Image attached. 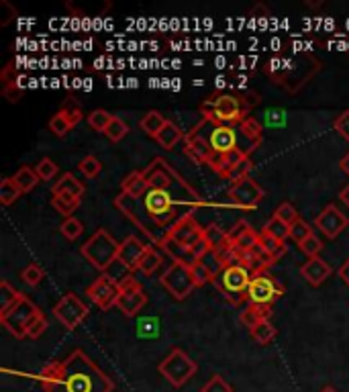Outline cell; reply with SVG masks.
I'll list each match as a JSON object with an SVG mask.
<instances>
[{
  "label": "cell",
  "mask_w": 349,
  "mask_h": 392,
  "mask_svg": "<svg viewBox=\"0 0 349 392\" xmlns=\"http://www.w3.org/2000/svg\"><path fill=\"white\" fill-rule=\"evenodd\" d=\"M114 207L143 235H147L153 245H159L164 237H168L176 223L184 217L195 215L200 207H204V200L197 190L176 192V190L150 188L139 198L121 192L114 198Z\"/></svg>",
  "instance_id": "cell-1"
},
{
  "label": "cell",
  "mask_w": 349,
  "mask_h": 392,
  "mask_svg": "<svg viewBox=\"0 0 349 392\" xmlns=\"http://www.w3.org/2000/svg\"><path fill=\"white\" fill-rule=\"evenodd\" d=\"M44 392H112L114 382L82 349H74L66 360L51 362L37 374Z\"/></svg>",
  "instance_id": "cell-2"
},
{
  "label": "cell",
  "mask_w": 349,
  "mask_h": 392,
  "mask_svg": "<svg viewBox=\"0 0 349 392\" xmlns=\"http://www.w3.org/2000/svg\"><path fill=\"white\" fill-rule=\"evenodd\" d=\"M319 70H321V62L310 53H296L294 58L288 60L274 58L265 65V74L272 78V82L292 94L305 88L317 76Z\"/></svg>",
  "instance_id": "cell-3"
},
{
  "label": "cell",
  "mask_w": 349,
  "mask_h": 392,
  "mask_svg": "<svg viewBox=\"0 0 349 392\" xmlns=\"http://www.w3.org/2000/svg\"><path fill=\"white\" fill-rule=\"evenodd\" d=\"M251 278H253V274H251L243 263L235 261V263L225 266L223 272H220L218 276H215V278L211 280V284L217 288L218 292H220L231 305L239 306L243 305L245 301L249 303L247 290H249Z\"/></svg>",
  "instance_id": "cell-4"
},
{
  "label": "cell",
  "mask_w": 349,
  "mask_h": 392,
  "mask_svg": "<svg viewBox=\"0 0 349 392\" xmlns=\"http://www.w3.org/2000/svg\"><path fill=\"white\" fill-rule=\"evenodd\" d=\"M119 245H121V243H117L109 231L98 229V231L80 247V254H82V256L86 258V261H90L96 270L107 272V268H109L110 263L117 260V256H119Z\"/></svg>",
  "instance_id": "cell-5"
},
{
  "label": "cell",
  "mask_w": 349,
  "mask_h": 392,
  "mask_svg": "<svg viewBox=\"0 0 349 392\" xmlns=\"http://www.w3.org/2000/svg\"><path fill=\"white\" fill-rule=\"evenodd\" d=\"M157 372L176 388L184 386L197 376L198 366L197 362L180 348H174L157 366Z\"/></svg>",
  "instance_id": "cell-6"
},
{
  "label": "cell",
  "mask_w": 349,
  "mask_h": 392,
  "mask_svg": "<svg viewBox=\"0 0 349 392\" xmlns=\"http://www.w3.org/2000/svg\"><path fill=\"white\" fill-rule=\"evenodd\" d=\"M143 176L147 180L150 188L159 190H176V192H190L195 190L182 176L172 168V164L164 157H155L152 164L143 170Z\"/></svg>",
  "instance_id": "cell-7"
},
{
  "label": "cell",
  "mask_w": 349,
  "mask_h": 392,
  "mask_svg": "<svg viewBox=\"0 0 349 392\" xmlns=\"http://www.w3.org/2000/svg\"><path fill=\"white\" fill-rule=\"evenodd\" d=\"M39 315H41L39 306L33 305V303L22 294L21 299L11 306V308H6L4 313H0V323L6 327L17 339H22V337H27V329H29V325H31Z\"/></svg>",
  "instance_id": "cell-8"
},
{
  "label": "cell",
  "mask_w": 349,
  "mask_h": 392,
  "mask_svg": "<svg viewBox=\"0 0 349 392\" xmlns=\"http://www.w3.org/2000/svg\"><path fill=\"white\" fill-rule=\"evenodd\" d=\"M213 98V96H211ZM215 103V121L223 125H241L247 117L251 107L245 103L243 96L235 94H218L213 98Z\"/></svg>",
  "instance_id": "cell-9"
},
{
  "label": "cell",
  "mask_w": 349,
  "mask_h": 392,
  "mask_svg": "<svg viewBox=\"0 0 349 392\" xmlns=\"http://www.w3.org/2000/svg\"><path fill=\"white\" fill-rule=\"evenodd\" d=\"M284 292L286 290H284L282 282L278 278H274L272 274L263 272V274H256L251 278L247 299H249V303H256V305L272 306L282 299Z\"/></svg>",
  "instance_id": "cell-10"
},
{
  "label": "cell",
  "mask_w": 349,
  "mask_h": 392,
  "mask_svg": "<svg viewBox=\"0 0 349 392\" xmlns=\"http://www.w3.org/2000/svg\"><path fill=\"white\" fill-rule=\"evenodd\" d=\"M159 282L174 296L176 301H184L197 288V282L192 278V268H188L184 263H172L162 274Z\"/></svg>",
  "instance_id": "cell-11"
},
{
  "label": "cell",
  "mask_w": 349,
  "mask_h": 392,
  "mask_svg": "<svg viewBox=\"0 0 349 392\" xmlns=\"http://www.w3.org/2000/svg\"><path fill=\"white\" fill-rule=\"evenodd\" d=\"M53 315L62 325L72 331L88 317V306L86 303H82V299H78V294L67 292L66 296H62V301L53 306Z\"/></svg>",
  "instance_id": "cell-12"
},
{
  "label": "cell",
  "mask_w": 349,
  "mask_h": 392,
  "mask_svg": "<svg viewBox=\"0 0 349 392\" xmlns=\"http://www.w3.org/2000/svg\"><path fill=\"white\" fill-rule=\"evenodd\" d=\"M263 198V188L253 178H243L229 188V200L245 211H256Z\"/></svg>",
  "instance_id": "cell-13"
},
{
  "label": "cell",
  "mask_w": 349,
  "mask_h": 392,
  "mask_svg": "<svg viewBox=\"0 0 349 392\" xmlns=\"http://www.w3.org/2000/svg\"><path fill=\"white\" fill-rule=\"evenodd\" d=\"M119 294H121V286L114 282V280H110L107 274L98 276V278L86 288V296L94 305L98 306L100 311H109L112 306H117Z\"/></svg>",
  "instance_id": "cell-14"
},
{
  "label": "cell",
  "mask_w": 349,
  "mask_h": 392,
  "mask_svg": "<svg viewBox=\"0 0 349 392\" xmlns=\"http://www.w3.org/2000/svg\"><path fill=\"white\" fill-rule=\"evenodd\" d=\"M145 305H147V294L143 292L141 284L137 282L135 276L129 278L127 282L121 284V294H119V301H117V308L125 317H135Z\"/></svg>",
  "instance_id": "cell-15"
},
{
  "label": "cell",
  "mask_w": 349,
  "mask_h": 392,
  "mask_svg": "<svg viewBox=\"0 0 349 392\" xmlns=\"http://www.w3.org/2000/svg\"><path fill=\"white\" fill-rule=\"evenodd\" d=\"M315 227L327 237V240H337L345 229L349 227V218L335 207V204H327L317 218H315Z\"/></svg>",
  "instance_id": "cell-16"
},
{
  "label": "cell",
  "mask_w": 349,
  "mask_h": 392,
  "mask_svg": "<svg viewBox=\"0 0 349 392\" xmlns=\"http://www.w3.org/2000/svg\"><path fill=\"white\" fill-rule=\"evenodd\" d=\"M168 235L178 243L186 245V247H195L200 241H204V227H200V223L195 218V215H190V217L178 221Z\"/></svg>",
  "instance_id": "cell-17"
},
{
  "label": "cell",
  "mask_w": 349,
  "mask_h": 392,
  "mask_svg": "<svg viewBox=\"0 0 349 392\" xmlns=\"http://www.w3.org/2000/svg\"><path fill=\"white\" fill-rule=\"evenodd\" d=\"M239 133H241V145L239 152L249 157V153H253L263 141V133H262V125L256 121V119H245L239 125Z\"/></svg>",
  "instance_id": "cell-18"
},
{
  "label": "cell",
  "mask_w": 349,
  "mask_h": 392,
  "mask_svg": "<svg viewBox=\"0 0 349 392\" xmlns=\"http://www.w3.org/2000/svg\"><path fill=\"white\" fill-rule=\"evenodd\" d=\"M145 249H147V245H145L143 241L137 240L135 235H129V237H125V241L119 245V256H117V260L123 261L129 270L135 272V270L139 268V261L143 258Z\"/></svg>",
  "instance_id": "cell-19"
},
{
  "label": "cell",
  "mask_w": 349,
  "mask_h": 392,
  "mask_svg": "<svg viewBox=\"0 0 349 392\" xmlns=\"http://www.w3.org/2000/svg\"><path fill=\"white\" fill-rule=\"evenodd\" d=\"M245 159V155L237 150H233V152L229 153H213V157L209 159V168L213 170V172H217L220 178H225V180H229V176L233 174V170L239 166L241 162Z\"/></svg>",
  "instance_id": "cell-20"
},
{
  "label": "cell",
  "mask_w": 349,
  "mask_h": 392,
  "mask_svg": "<svg viewBox=\"0 0 349 392\" xmlns=\"http://www.w3.org/2000/svg\"><path fill=\"white\" fill-rule=\"evenodd\" d=\"M159 247L164 249V254H166L168 258H172L174 263H184V266L192 268V266H195V263L198 261V256L195 254V249H192V247H186V245L178 243V241L172 240L170 235L162 240Z\"/></svg>",
  "instance_id": "cell-21"
},
{
  "label": "cell",
  "mask_w": 349,
  "mask_h": 392,
  "mask_svg": "<svg viewBox=\"0 0 349 392\" xmlns=\"http://www.w3.org/2000/svg\"><path fill=\"white\" fill-rule=\"evenodd\" d=\"M229 241L239 249L241 254H247L253 245L260 243V233H256V231L251 229L249 223L239 221V223H235V227L229 231Z\"/></svg>",
  "instance_id": "cell-22"
},
{
  "label": "cell",
  "mask_w": 349,
  "mask_h": 392,
  "mask_svg": "<svg viewBox=\"0 0 349 392\" xmlns=\"http://www.w3.org/2000/svg\"><path fill=\"white\" fill-rule=\"evenodd\" d=\"M301 274L310 286H321L333 274V268L323 258H308L301 268Z\"/></svg>",
  "instance_id": "cell-23"
},
{
  "label": "cell",
  "mask_w": 349,
  "mask_h": 392,
  "mask_svg": "<svg viewBox=\"0 0 349 392\" xmlns=\"http://www.w3.org/2000/svg\"><path fill=\"white\" fill-rule=\"evenodd\" d=\"M184 152L186 155L190 157V159H195L197 164H209V159L213 157V153L215 150L202 139V137H198L195 133H188L186 137H184Z\"/></svg>",
  "instance_id": "cell-24"
},
{
  "label": "cell",
  "mask_w": 349,
  "mask_h": 392,
  "mask_svg": "<svg viewBox=\"0 0 349 392\" xmlns=\"http://www.w3.org/2000/svg\"><path fill=\"white\" fill-rule=\"evenodd\" d=\"M270 317H272V306L247 303L245 308L241 311L239 321H241V325L247 327V329L251 331L253 327H258L260 323H263V321H270Z\"/></svg>",
  "instance_id": "cell-25"
},
{
  "label": "cell",
  "mask_w": 349,
  "mask_h": 392,
  "mask_svg": "<svg viewBox=\"0 0 349 392\" xmlns=\"http://www.w3.org/2000/svg\"><path fill=\"white\" fill-rule=\"evenodd\" d=\"M86 192V186L76 178L74 174H64L62 176V180H58L55 184H53V188H51V196L55 195H70V196H76V198H82Z\"/></svg>",
  "instance_id": "cell-26"
},
{
  "label": "cell",
  "mask_w": 349,
  "mask_h": 392,
  "mask_svg": "<svg viewBox=\"0 0 349 392\" xmlns=\"http://www.w3.org/2000/svg\"><path fill=\"white\" fill-rule=\"evenodd\" d=\"M147 190H150V186H147V180H145V176H143V170H141V172H139V170H137V172H131L129 176H125V180L121 182V192L133 196V198L143 196Z\"/></svg>",
  "instance_id": "cell-27"
},
{
  "label": "cell",
  "mask_w": 349,
  "mask_h": 392,
  "mask_svg": "<svg viewBox=\"0 0 349 392\" xmlns=\"http://www.w3.org/2000/svg\"><path fill=\"white\" fill-rule=\"evenodd\" d=\"M166 123H168V119L159 112V110H150V112H145L143 117H141V121H139V127L141 131L145 133V135H150V137H157L162 129L166 127Z\"/></svg>",
  "instance_id": "cell-28"
},
{
  "label": "cell",
  "mask_w": 349,
  "mask_h": 392,
  "mask_svg": "<svg viewBox=\"0 0 349 392\" xmlns=\"http://www.w3.org/2000/svg\"><path fill=\"white\" fill-rule=\"evenodd\" d=\"M184 137H186V135L180 131V127L174 125L172 121H168V123H166V127L162 129V133L155 137V141H157L162 148H166V150H174L176 145H178V143H180Z\"/></svg>",
  "instance_id": "cell-29"
},
{
  "label": "cell",
  "mask_w": 349,
  "mask_h": 392,
  "mask_svg": "<svg viewBox=\"0 0 349 392\" xmlns=\"http://www.w3.org/2000/svg\"><path fill=\"white\" fill-rule=\"evenodd\" d=\"M204 241L213 251H218L229 243V233L223 231L218 225H209V227H204Z\"/></svg>",
  "instance_id": "cell-30"
},
{
  "label": "cell",
  "mask_w": 349,
  "mask_h": 392,
  "mask_svg": "<svg viewBox=\"0 0 349 392\" xmlns=\"http://www.w3.org/2000/svg\"><path fill=\"white\" fill-rule=\"evenodd\" d=\"M80 202H82V198H76V196H70V195L51 196V207H53L60 215H64L66 218H70V215L78 209Z\"/></svg>",
  "instance_id": "cell-31"
},
{
  "label": "cell",
  "mask_w": 349,
  "mask_h": 392,
  "mask_svg": "<svg viewBox=\"0 0 349 392\" xmlns=\"http://www.w3.org/2000/svg\"><path fill=\"white\" fill-rule=\"evenodd\" d=\"M13 180L17 182V186L22 190V195L25 192H31L41 180H39V176H37V172L35 170H31L29 166H22L21 170L17 172V174L13 176Z\"/></svg>",
  "instance_id": "cell-32"
},
{
  "label": "cell",
  "mask_w": 349,
  "mask_h": 392,
  "mask_svg": "<svg viewBox=\"0 0 349 392\" xmlns=\"http://www.w3.org/2000/svg\"><path fill=\"white\" fill-rule=\"evenodd\" d=\"M159 266H162V254L155 249V245H147V249H145L143 258L139 261V268L137 270H141L145 276H152Z\"/></svg>",
  "instance_id": "cell-33"
},
{
  "label": "cell",
  "mask_w": 349,
  "mask_h": 392,
  "mask_svg": "<svg viewBox=\"0 0 349 392\" xmlns=\"http://www.w3.org/2000/svg\"><path fill=\"white\" fill-rule=\"evenodd\" d=\"M262 233L270 235V237H276V240L280 241H286L290 237V225H286V223L280 221L278 217H272L263 225Z\"/></svg>",
  "instance_id": "cell-34"
},
{
  "label": "cell",
  "mask_w": 349,
  "mask_h": 392,
  "mask_svg": "<svg viewBox=\"0 0 349 392\" xmlns=\"http://www.w3.org/2000/svg\"><path fill=\"white\" fill-rule=\"evenodd\" d=\"M249 333H251L253 341H258L260 346H268V344L274 341V337L278 335V329L272 325L270 321H263V323H260L258 327H253Z\"/></svg>",
  "instance_id": "cell-35"
},
{
  "label": "cell",
  "mask_w": 349,
  "mask_h": 392,
  "mask_svg": "<svg viewBox=\"0 0 349 392\" xmlns=\"http://www.w3.org/2000/svg\"><path fill=\"white\" fill-rule=\"evenodd\" d=\"M21 195L22 190L17 186V182H15L13 178H4V180H2V184H0V202H2L4 207L13 204Z\"/></svg>",
  "instance_id": "cell-36"
},
{
  "label": "cell",
  "mask_w": 349,
  "mask_h": 392,
  "mask_svg": "<svg viewBox=\"0 0 349 392\" xmlns=\"http://www.w3.org/2000/svg\"><path fill=\"white\" fill-rule=\"evenodd\" d=\"M260 243H262L263 249H265V251H268V254H270L276 261L280 260L284 254H286V249H288L286 241L276 240V237H270V235H265V233H260Z\"/></svg>",
  "instance_id": "cell-37"
},
{
  "label": "cell",
  "mask_w": 349,
  "mask_h": 392,
  "mask_svg": "<svg viewBox=\"0 0 349 392\" xmlns=\"http://www.w3.org/2000/svg\"><path fill=\"white\" fill-rule=\"evenodd\" d=\"M103 274H107L110 280H114V282L119 284V286H121L123 282H127L129 278L135 276V274H133V270H129V268H127L123 261H119V260L112 261L109 268H107V272H103Z\"/></svg>",
  "instance_id": "cell-38"
},
{
  "label": "cell",
  "mask_w": 349,
  "mask_h": 392,
  "mask_svg": "<svg viewBox=\"0 0 349 392\" xmlns=\"http://www.w3.org/2000/svg\"><path fill=\"white\" fill-rule=\"evenodd\" d=\"M21 296L22 294L19 290H15L6 280H2L0 282V313H4L6 308H11Z\"/></svg>",
  "instance_id": "cell-39"
},
{
  "label": "cell",
  "mask_w": 349,
  "mask_h": 392,
  "mask_svg": "<svg viewBox=\"0 0 349 392\" xmlns=\"http://www.w3.org/2000/svg\"><path fill=\"white\" fill-rule=\"evenodd\" d=\"M110 121H112V115H110L109 110L105 109H96L88 115V125H90L94 131H100V133L107 131V127L110 125Z\"/></svg>",
  "instance_id": "cell-40"
},
{
  "label": "cell",
  "mask_w": 349,
  "mask_h": 392,
  "mask_svg": "<svg viewBox=\"0 0 349 392\" xmlns=\"http://www.w3.org/2000/svg\"><path fill=\"white\" fill-rule=\"evenodd\" d=\"M129 133V127H127V123L121 119V117H112V121H110V125L107 127V131H105V135L109 137L110 141H121L125 135Z\"/></svg>",
  "instance_id": "cell-41"
},
{
  "label": "cell",
  "mask_w": 349,
  "mask_h": 392,
  "mask_svg": "<svg viewBox=\"0 0 349 392\" xmlns=\"http://www.w3.org/2000/svg\"><path fill=\"white\" fill-rule=\"evenodd\" d=\"M45 278L44 268L39 263H29L21 272V280L29 286H37Z\"/></svg>",
  "instance_id": "cell-42"
},
{
  "label": "cell",
  "mask_w": 349,
  "mask_h": 392,
  "mask_svg": "<svg viewBox=\"0 0 349 392\" xmlns=\"http://www.w3.org/2000/svg\"><path fill=\"white\" fill-rule=\"evenodd\" d=\"M78 170L86 176V178H96V176L103 172V164H100L98 157H94V155H86L84 159H80Z\"/></svg>",
  "instance_id": "cell-43"
},
{
  "label": "cell",
  "mask_w": 349,
  "mask_h": 392,
  "mask_svg": "<svg viewBox=\"0 0 349 392\" xmlns=\"http://www.w3.org/2000/svg\"><path fill=\"white\" fill-rule=\"evenodd\" d=\"M310 235H315V231L310 229V225L303 221V218H298L294 225H290V240L294 241V243H303L306 237H310Z\"/></svg>",
  "instance_id": "cell-44"
},
{
  "label": "cell",
  "mask_w": 349,
  "mask_h": 392,
  "mask_svg": "<svg viewBox=\"0 0 349 392\" xmlns=\"http://www.w3.org/2000/svg\"><path fill=\"white\" fill-rule=\"evenodd\" d=\"M200 263L211 272V276L215 278V276H218L220 272H223V268H225V263L220 261V258H218V254L217 251H213V249H209L202 258H200Z\"/></svg>",
  "instance_id": "cell-45"
},
{
  "label": "cell",
  "mask_w": 349,
  "mask_h": 392,
  "mask_svg": "<svg viewBox=\"0 0 349 392\" xmlns=\"http://www.w3.org/2000/svg\"><path fill=\"white\" fill-rule=\"evenodd\" d=\"M60 231H62V235H64L66 240L74 241V240H78V237L82 235V231H84V227H82V223H80L78 218L70 217V218H66L64 223H62V227H60Z\"/></svg>",
  "instance_id": "cell-46"
},
{
  "label": "cell",
  "mask_w": 349,
  "mask_h": 392,
  "mask_svg": "<svg viewBox=\"0 0 349 392\" xmlns=\"http://www.w3.org/2000/svg\"><path fill=\"white\" fill-rule=\"evenodd\" d=\"M49 129L53 131V135H58V137H66L67 133L74 129V125H72L66 117H64V112H58V115L51 117V121H49Z\"/></svg>",
  "instance_id": "cell-47"
},
{
  "label": "cell",
  "mask_w": 349,
  "mask_h": 392,
  "mask_svg": "<svg viewBox=\"0 0 349 392\" xmlns=\"http://www.w3.org/2000/svg\"><path fill=\"white\" fill-rule=\"evenodd\" d=\"M35 172H37V176H39V180L49 182V180H53L55 174H58V164H55L53 159H49V157H44V159H39Z\"/></svg>",
  "instance_id": "cell-48"
},
{
  "label": "cell",
  "mask_w": 349,
  "mask_h": 392,
  "mask_svg": "<svg viewBox=\"0 0 349 392\" xmlns=\"http://www.w3.org/2000/svg\"><path fill=\"white\" fill-rule=\"evenodd\" d=\"M274 217H278L280 221H284L286 225H294L296 221H298V211H296V207L294 204H290V202H282L276 211H274Z\"/></svg>",
  "instance_id": "cell-49"
},
{
  "label": "cell",
  "mask_w": 349,
  "mask_h": 392,
  "mask_svg": "<svg viewBox=\"0 0 349 392\" xmlns=\"http://www.w3.org/2000/svg\"><path fill=\"white\" fill-rule=\"evenodd\" d=\"M200 392H233V386H231L229 382H225L223 376L215 374V376L200 388Z\"/></svg>",
  "instance_id": "cell-50"
},
{
  "label": "cell",
  "mask_w": 349,
  "mask_h": 392,
  "mask_svg": "<svg viewBox=\"0 0 349 392\" xmlns=\"http://www.w3.org/2000/svg\"><path fill=\"white\" fill-rule=\"evenodd\" d=\"M298 247L305 251L308 258H319V254H321V249H323V241L319 240L317 235H310V237H306Z\"/></svg>",
  "instance_id": "cell-51"
},
{
  "label": "cell",
  "mask_w": 349,
  "mask_h": 392,
  "mask_svg": "<svg viewBox=\"0 0 349 392\" xmlns=\"http://www.w3.org/2000/svg\"><path fill=\"white\" fill-rule=\"evenodd\" d=\"M60 112H64V117H66L67 121L76 127L80 121H82V109L74 103V100H67V103H64V107H62V110Z\"/></svg>",
  "instance_id": "cell-52"
},
{
  "label": "cell",
  "mask_w": 349,
  "mask_h": 392,
  "mask_svg": "<svg viewBox=\"0 0 349 392\" xmlns=\"http://www.w3.org/2000/svg\"><path fill=\"white\" fill-rule=\"evenodd\" d=\"M45 329H47V321H45L44 313H41V315L29 325V329H27V337H29V339H39L45 333Z\"/></svg>",
  "instance_id": "cell-53"
},
{
  "label": "cell",
  "mask_w": 349,
  "mask_h": 392,
  "mask_svg": "<svg viewBox=\"0 0 349 392\" xmlns=\"http://www.w3.org/2000/svg\"><path fill=\"white\" fill-rule=\"evenodd\" d=\"M192 278H195V282H197V288L198 286H204V284H211V280H213L211 272H209L200 261H197V263L192 266Z\"/></svg>",
  "instance_id": "cell-54"
},
{
  "label": "cell",
  "mask_w": 349,
  "mask_h": 392,
  "mask_svg": "<svg viewBox=\"0 0 349 392\" xmlns=\"http://www.w3.org/2000/svg\"><path fill=\"white\" fill-rule=\"evenodd\" d=\"M333 129L337 131L345 141H349V110H343V112L333 121Z\"/></svg>",
  "instance_id": "cell-55"
},
{
  "label": "cell",
  "mask_w": 349,
  "mask_h": 392,
  "mask_svg": "<svg viewBox=\"0 0 349 392\" xmlns=\"http://www.w3.org/2000/svg\"><path fill=\"white\" fill-rule=\"evenodd\" d=\"M0 80H2L4 86H13V84H17V67H15V64L4 65V70L0 72Z\"/></svg>",
  "instance_id": "cell-56"
},
{
  "label": "cell",
  "mask_w": 349,
  "mask_h": 392,
  "mask_svg": "<svg viewBox=\"0 0 349 392\" xmlns=\"http://www.w3.org/2000/svg\"><path fill=\"white\" fill-rule=\"evenodd\" d=\"M2 94H4V98L11 103V105H17L19 100L22 98V88L19 84H13V86H4L2 90Z\"/></svg>",
  "instance_id": "cell-57"
},
{
  "label": "cell",
  "mask_w": 349,
  "mask_h": 392,
  "mask_svg": "<svg viewBox=\"0 0 349 392\" xmlns=\"http://www.w3.org/2000/svg\"><path fill=\"white\" fill-rule=\"evenodd\" d=\"M0 6H2V8L6 11V15H4V17L0 19V27H6L8 22L13 21L15 17H17V11H15V8L11 6V2H6V0H2V2H0Z\"/></svg>",
  "instance_id": "cell-58"
},
{
  "label": "cell",
  "mask_w": 349,
  "mask_h": 392,
  "mask_svg": "<svg viewBox=\"0 0 349 392\" xmlns=\"http://www.w3.org/2000/svg\"><path fill=\"white\" fill-rule=\"evenodd\" d=\"M339 278H341V280L349 286V260L345 261L341 268H339Z\"/></svg>",
  "instance_id": "cell-59"
},
{
  "label": "cell",
  "mask_w": 349,
  "mask_h": 392,
  "mask_svg": "<svg viewBox=\"0 0 349 392\" xmlns=\"http://www.w3.org/2000/svg\"><path fill=\"white\" fill-rule=\"evenodd\" d=\"M249 15H251V17H256V15L268 17V8H265V6H262V4H256V6H253V11H251Z\"/></svg>",
  "instance_id": "cell-60"
},
{
  "label": "cell",
  "mask_w": 349,
  "mask_h": 392,
  "mask_svg": "<svg viewBox=\"0 0 349 392\" xmlns=\"http://www.w3.org/2000/svg\"><path fill=\"white\" fill-rule=\"evenodd\" d=\"M339 168H341V172H345L349 176V153L339 162Z\"/></svg>",
  "instance_id": "cell-61"
},
{
  "label": "cell",
  "mask_w": 349,
  "mask_h": 392,
  "mask_svg": "<svg viewBox=\"0 0 349 392\" xmlns=\"http://www.w3.org/2000/svg\"><path fill=\"white\" fill-rule=\"evenodd\" d=\"M339 198H341V200H343V202H345V204L349 207V184L345 186V188H343V190H341V192H339Z\"/></svg>",
  "instance_id": "cell-62"
},
{
  "label": "cell",
  "mask_w": 349,
  "mask_h": 392,
  "mask_svg": "<svg viewBox=\"0 0 349 392\" xmlns=\"http://www.w3.org/2000/svg\"><path fill=\"white\" fill-rule=\"evenodd\" d=\"M321 392H337V391H335L333 386H327V388H323V391H321Z\"/></svg>",
  "instance_id": "cell-63"
}]
</instances>
